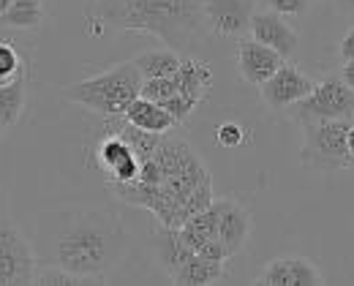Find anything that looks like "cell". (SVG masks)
Listing matches in <instances>:
<instances>
[{
    "label": "cell",
    "instance_id": "6da1fadb",
    "mask_svg": "<svg viewBox=\"0 0 354 286\" xmlns=\"http://www.w3.org/2000/svg\"><path fill=\"white\" fill-rule=\"evenodd\" d=\"M33 248L39 262L66 267L90 284H106L123 265L131 235L112 210L63 204L39 216Z\"/></svg>",
    "mask_w": 354,
    "mask_h": 286
},
{
    "label": "cell",
    "instance_id": "7a4b0ae2",
    "mask_svg": "<svg viewBox=\"0 0 354 286\" xmlns=\"http://www.w3.org/2000/svg\"><path fill=\"white\" fill-rule=\"evenodd\" d=\"M161 164V180L156 186L106 183L109 193L131 207L153 213L161 227H183L194 213L213 204V178L191 142L177 131H167L153 153Z\"/></svg>",
    "mask_w": 354,
    "mask_h": 286
},
{
    "label": "cell",
    "instance_id": "3957f363",
    "mask_svg": "<svg viewBox=\"0 0 354 286\" xmlns=\"http://www.w3.org/2000/svg\"><path fill=\"white\" fill-rule=\"evenodd\" d=\"M85 19L95 36L104 30H133L177 52L199 47L210 33L205 0H90Z\"/></svg>",
    "mask_w": 354,
    "mask_h": 286
},
{
    "label": "cell",
    "instance_id": "277c9868",
    "mask_svg": "<svg viewBox=\"0 0 354 286\" xmlns=\"http://www.w3.org/2000/svg\"><path fill=\"white\" fill-rule=\"evenodd\" d=\"M142 82L145 79H142L139 68L133 66V60H126V63H118L106 71L90 74L74 85H66L60 95L71 104H80L90 112H95V115L118 117L129 109L133 98H139Z\"/></svg>",
    "mask_w": 354,
    "mask_h": 286
},
{
    "label": "cell",
    "instance_id": "5b68a950",
    "mask_svg": "<svg viewBox=\"0 0 354 286\" xmlns=\"http://www.w3.org/2000/svg\"><path fill=\"white\" fill-rule=\"evenodd\" d=\"M352 120H338V117H313L303 120V144H300V164L306 169L333 175L341 169L354 166V158L349 155V134Z\"/></svg>",
    "mask_w": 354,
    "mask_h": 286
},
{
    "label": "cell",
    "instance_id": "8992f818",
    "mask_svg": "<svg viewBox=\"0 0 354 286\" xmlns=\"http://www.w3.org/2000/svg\"><path fill=\"white\" fill-rule=\"evenodd\" d=\"M292 120L303 123L313 117H338V120H354V90L341 79L327 74L316 82V88L292 106Z\"/></svg>",
    "mask_w": 354,
    "mask_h": 286
},
{
    "label": "cell",
    "instance_id": "52a82bcc",
    "mask_svg": "<svg viewBox=\"0 0 354 286\" xmlns=\"http://www.w3.org/2000/svg\"><path fill=\"white\" fill-rule=\"evenodd\" d=\"M39 256L25 232L8 218L0 221V286L33 284Z\"/></svg>",
    "mask_w": 354,
    "mask_h": 286
},
{
    "label": "cell",
    "instance_id": "ba28073f",
    "mask_svg": "<svg viewBox=\"0 0 354 286\" xmlns=\"http://www.w3.org/2000/svg\"><path fill=\"white\" fill-rule=\"evenodd\" d=\"M313 88H316V79L313 77L303 74L292 60H283L278 66V71L267 79L265 85H259V95H262L267 109L283 112V109H292L306 95H310Z\"/></svg>",
    "mask_w": 354,
    "mask_h": 286
},
{
    "label": "cell",
    "instance_id": "9c48e42d",
    "mask_svg": "<svg viewBox=\"0 0 354 286\" xmlns=\"http://www.w3.org/2000/svg\"><path fill=\"white\" fill-rule=\"evenodd\" d=\"M257 3L254 0H205V19L210 33L221 39H240L251 30Z\"/></svg>",
    "mask_w": 354,
    "mask_h": 286
},
{
    "label": "cell",
    "instance_id": "30bf717a",
    "mask_svg": "<svg viewBox=\"0 0 354 286\" xmlns=\"http://www.w3.org/2000/svg\"><path fill=\"white\" fill-rule=\"evenodd\" d=\"M286 57L278 55L272 47H267L262 41H257L254 36L251 39H240L237 52H234V63H237V74L243 77V82L248 85H265L267 79L278 71V66L283 63Z\"/></svg>",
    "mask_w": 354,
    "mask_h": 286
},
{
    "label": "cell",
    "instance_id": "8fae6325",
    "mask_svg": "<svg viewBox=\"0 0 354 286\" xmlns=\"http://www.w3.org/2000/svg\"><path fill=\"white\" fill-rule=\"evenodd\" d=\"M259 286H322V270L306 256H278L267 262L265 270L257 276Z\"/></svg>",
    "mask_w": 354,
    "mask_h": 286
},
{
    "label": "cell",
    "instance_id": "7c38bea8",
    "mask_svg": "<svg viewBox=\"0 0 354 286\" xmlns=\"http://www.w3.org/2000/svg\"><path fill=\"white\" fill-rule=\"evenodd\" d=\"M98 169L106 175V183H131L139 175V158L118 134H106L95 147Z\"/></svg>",
    "mask_w": 354,
    "mask_h": 286
},
{
    "label": "cell",
    "instance_id": "4fadbf2b",
    "mask_svg": "<svg viewBox=\"0 0 354 286\" xmlns=\"http://www.w3.org/2000/svg\"><path fill=\"white\" fill-rule=\"evenodd\" d=\"M216 207H218V240L232 259L248 245L254 218L237 199H216Z\"/></svg>",
    "mask_w": 354,
    "mask_h": 286
},
{
    "label": "cell",
    "instance_id": "5bb4252c",
    "mask_svg": "<svg viewBox=\"0 0 354 286\" xmlns=\"http://www.w3.org/2000/svg\"><path fill=\"white\" fill-rule=\"evenodd\" d=\"M251 36L257 41H262L267 47H272L278 55L283 57H292L297 47H300V36L297 30L286 22V17L275 14V11H254V19H251Z\"/></svg>",
    "mask_w": 354,
    "mask_h": 286
},
{
    "label": "cell",
    "instance_id": "9a60e30c",
    "mask_svg": "<svg viewBox=\"0 0 354 286\" xmlns=\"http://www.w3.org/2000/svg\"><path fill=\"white\" fill-rule=\"evenodd\" d=\"M150 248H153V256H156L158 267L169 276V281L180 273V267L196 254V251L183 240L180 227H161L158 232H153Z\"/></svg>",
    "mask_w": 354,
    "mask_h": 286
},
{
    "label": "cell",
    "instance_id": "2e32d148",
    "mask_svg": "<svg viewBox=\"0 0 354 286\" xmlns=\"http://www.w3.org/2000/svg\"><path fill=\"white\" fill-rule=\"evenodd\" d=\"M123 117H126L129 123H133L136 128L153 131V134H167V131H172V128L180 126L161 104H156V101H150V98H145V95L133 98L131 104H129V109L123 112Z\"/></svg>",
    "mask_w": 354,
    "mask_h": 286
},
{
    "label": "cell",
    "instance_id": "e0dca14e",
    "mask_svg": "<svg viewBox=\"0 0 354 286\" xmlns=\"http://www.w3.org/2000/svg\"><path fill=\"white\" fill-rule=\"evenodd\" d=\"M177 93L188 95L194 101H205L210 88H213V68L207 60H196V57H183L180 68L175 74Z\"/></svg>",
    "mask_w": 354,
    "mask_h": 286
},
{
    "label": "cell",
    "instance_id": "ac0fdd59",
    "mask_svg": "<svg viewBox=\"0 0 354 286\" xmlns=\"http://www.w3.org/2000/svg\"><path fill=\"white\" fill-rule=\"evenodd\" d=\"M133 66L139 68L142 79H158V77H172L177 74L180 63H183V55L172 47H150L142 49L139 55L131 57Z\"/></svg>",
    "mask_w": 354,
    "mask_h": 286
},
{
    "label": "cell",
    "instance_id": "d6986e66",
    "mask_svg": "<svg viewBox=\"0 0 354 286\" xmlns=\"http://www.w3.org/2000/svg\"><path fill=\"white\" fill-rule=\"evenodd\" d=\"M28 79H30V71H22L17 79L0 85V126L3 128H11L19 123L25 112V101H28Z\"/></svg>",
    "mask_w": 354,
    "mask_h": 286
},
{
    "label": "cell",
    "instance_id": "ffe728a7",
    "mask_svg": "<svg viewBox=\"0 0 354 286\" xmlns=\"http://www.w3.org/2000/svg\"><path fill=\"white\" fill-rule=\"evenodd\" d=\"M226 278V262H213V259H205L199 254H194L172 278V284L183 286H205V284H218Z\"/></svg>",
    "mask_w": 354,
    "mask_h": 286
},
{
    "label": "cell",
    "instance_id": "44dd1931",
    "mask_svg": "<svg viewBox=\"0 0 354 286\" xmlns=\"http://www.w3.org/2000/svg\"><path fill=\"white\" fill-rule=\"evenodd\" d=\"M180 235H183V240H185L194 251H199L205 242L218 238V207H216V199H213L210 207L194 213V216L180 227Z\"/></svg>",
    "mask_w": 354,
    "mask_h": 286
},
{
    "label": "cell",
    "instance_id": "7402d4cb",
    "mask_svg": "<svg viewBox=\"0 0 354 286\" xmlns=\"http://www.w3.org/2000/svg\"><path fill=\"white\" fill-rule=\"evenodd\" d=\"M44 0H11V6L0 17V25L3 28H14V30H39L44 25Z\"/></svg>",
    "mask_w": 354,
    "mask_h": 286
},
{
    "label": "cell",
    "instance_id": "603a6c76",
    "mask_svg": "<svg viewBox=\"0 0 354 286\" xmlns=\"http://www.w3.org/2000/svg\"><path fill=\"white\" fill-rule=\"evenodd\" d=\"M28 57L17 49V41L11 39H0V85L17 79L22 71H28Z\"/></svg>",
    "mask_w": 354,
    "mask_h": 286
},
{
    "label": "cell",
    "instance_id": "cb8c5ba5",
    "mask_svg": "<svg viewBox=\"0 0 354 286\" xmlns=\"http://www.w3.org/2000/svg\"><path fill=\"white\" fill-rule=\"evenodd\" d=\"M33 284L36 286H80V284H90L88 278L66 270V267H57V265H46V262H39L36 267V276H33Z\"/></svg>",
    "mask_w": 354,
    "mask_h": 286
},
{
    "label": "cell",
    "instance_id": "d4e9b609",
    "mask_svg": "<svg viewBox=\"0 0 354 286\" xmlns=\"http://www.w3.org/2000/svg\"><path fill=\"white\" fill-rule=\"evenodd\" d=\"M177 93V82H175V74L172 77H158V79H145L142 82V93L145 98L156 101V104H164L169 101L172 95Z\"/></svg>",
    "mask_w": 354,
    "mask_h": 286
},
{
    "label": "cell",
    "instance_id": "484cf974",
    "mask_svg": "<svg viewBox=\"0 0 354 286\" xmlns=\"http://www.w3.org/2000/svg\"><path fill=\"white\" fill-rule=\"evenodd\" d=\"M267 11H275L286 19H295V17H303L306 11L310 8L313 0H262Z\"/></svg>",
    "mask_w": 354,
    "mask_h": 286
},
{
    "label": "cell",
    "instance_id": "4316f807",
    "mask_svg": "<svg viewBox=\"0 0 354 286\" xmlns=\"http://www.w3.org/2000/svg\"><path fill=\"white\" fill-rule=\"evenodd\" d=\"M216 142L221 144V147H240V144L245 142V128L240 123H234V120L221 123L216 128Z\"/></svg>",
    "mask_w": 354,
    "mask_h": 286
},
{
    "label": "cell",
    "instance_id": "83f0119b",
    "mask_svg": "<svg viewBox=\"0 0 354 286\" xmlns=\"http://www.w3.org/2000/svg\"><path fill=\"white\" fill-rule=\"evenodd\" d=\"M338 55H341V60H344V63L354 60V25L346 30V36L341 39V44H338Z\"/></svg>",
    "mask_w": 354,
    "mask_h": 286
},
{
    "label": "cell",
    "instance_id": "f1b7e54d",
    "mask_svg": "<svg viewBox=\"0 0 354 286\" xmlns=\"http://www.w3.org/2000/svg\"><path fill=\"white\" fill-rule=\"evenodd\" d=\"M341 79H344V82L354 90V60L344 63V68H341Z\"/></svg>",
    "mask_w": 354,
    "mask_h": 286
},
{
    "label": "cell",
    "instance_id": "f546056e",
    "mask_svg": "<svg viewBox=\"0 0 354 286\" xmlns=\"http://www.w3.org/2000/svg\"><path fill=\"white\" fill-rule=\"evenodd\" d=\"M341 14H354V0H335Z\"/></svg>",
    "mask_w": 354,
    "mask_h": 286
},
{
    "label": "cell",
    "instance_id": "4dcf8cb0",
    "mask_svg": "<svg viewBox=\"0 0 354 286\" xmlns=\"http://www.w3.org/2000/svg\"><path fill=\"white\" fill-rule=\"evenodd\" d=\"M346 144H349V155L354 158V120L352 126H349V134H346Z\"/></svg>",
    "mask_w": 354,
    "mask_h": 286
},
{
    "label": "cell",
    "instance_id": "1f68e13d",
    "mask_svg": "<svg viewBox=\"0 0 354 286\" xmlns=\"http://www.w3.org/2000/svg\"><path fill=\"white\" fill-rule=\"evenodd\" d=\"M6 218V196H3V189H0V221Z\"/></svg>",
    "mask_w": 354,
    "mask_h": 286
},
{
    "label": "cell",
    "instance_id": "d6a6232c",
    "mask_svg": "<svg viewBox=\"0 0 354 286\" xmlns=\"http://www.w3.org/2000/svg\"><path fill=\"white\" fill-rule=\"evenodd\" d=\"M8 6H11V0H0V17L6 14V8H8Z\"/></svg>",
    "mask_w": 354,
    "mask_h": 286
},
{
    "label": "cell",
    "instance_id": "836d02e7",
    "mask_svg": "<svg viewBox=\"0 0 354 286\" xmlns=\"http://www.w3.org/2000/svg\"><path fill=\"white\" fill-rule=\"evenodd\" d=\"M0 131H3V126H0Z\"/></svg>",
    "mask_w": 354,
    "mask_h": 286
}]
</instances>
